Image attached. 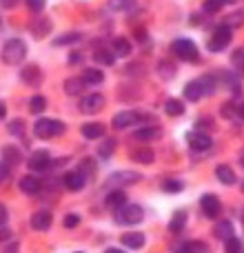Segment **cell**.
<instances>
[{"mask_svg": "<svg viewBox=\"0 0 244 253\" xmlns=\"http://www.w3.org/2000/svg\"><path fill=\"white\" fill-rule=\"evenodd\" d=\"M7 173H9L7 165H4V162H0V182H4V178H7Z\"/></svg>", "mask_w": 244, "mask_h": 253, "instance_id": "46", "label": "cell"}, {"mask_svg": "<svg viewBox=\"0 0 244 253\" xmlns=\"http://www.w3.org/2000/svg\"><path fill=\"white\" fill-rule=\"evenodd\" d=\"M82 135L87 140H98V138H105V125L100 123H89L82 126Z\"/></svg>", "mask_w": 244, "mask_h": 253, "instance_id": "19", "label": "cell"}, {"mask_svg": "<svg viewBox=\"0 0 244 253\" xmlns=\"http://www.w3.org/2000/svg\"><path fill=\"white\" fill-rule=\"evenodd\" d=\"M111 47H114V53H116V56H122V58H124V56H129V53H131V42H129L126 38H116L114 42H111Z\"/></svg>", "mask_w": 244, "mask_h": 253, "instance_id": "28", "label": "cell"}, {"mask_svg": "<svg viewBox=\"0 0 244 253\" xmlns=\"http://www.w3.org/2000/svg\"><path fill=\"white\" fill-rule=\"evenodd\" d=\"M4 253H18V245H9V247H7V251H4Z\"/></svg>", "mask_w": 244, "mask_h": 253, "instance_id": "51", "label": "cell"}, {"mask_svg": "<svg viewBox=\"0 0 244 253\" xmlns=\"http://www.w3.org/2000/svg\"><path fill=\"white\" fill-rule=\"evenodd\" d=\"M82 80H84V84H100L102 80H105V74H102L100 69H87Z\"/></svg>", "mask_w": 244, "mask_h": 253, "instance_id": "29", "label": "cell"}, {"mask_svg": "<svg viewBox=\"0 0 244 253\" xmlns=\"http://www.w3.org/2000/svg\"><path fill=\"white\" fill-rule=\"evenodd\" d=\"M240 162H242V165H244V153H242V158H240Z\"/></svg>", "mask_w": 244, "mask_h": 253, "instance_id": "55", "label": "cell"}, {"mask_svg": "<svg viewBox=\"0 0 244 253\" xmlns=\"http://www.w3.org/2000/svg\"><path fill=\"white\" fill-rule=\"evenodd\" d=\"M184 224H187V213H184V211H178V213L173 215V218H171V224H169V229L171 231H182L184 229Z\"/></svg>", "mask_w": 244, "mask_h": 253, "instance_id": "32", "label": "cell"}, {"mask_svg": "<svg viewBox=\"0 0 244 253\" xmlns=\"http://www.w3.org/2000/svg\"><path fill=\"white\" fill-rule=\"evenodd\" d=\"M109 7L114 11H129L135 7V0H109Z\"/></svg>", "mask_w": 244, "mask_h": 253, "instance_id": "34", "label": "cell"}, {"mask_svg": "<svg viewBox=\"0 0 244 253\" xmlns=\"http://www.w3.org/2000/svg\"><path fill=\"white\" fill-rule=\"evenodd\" d=\"M189 144L193 151H206L211 147V138L206 133H191L189 135Z\"/></svg>", "mask_w": 244, "mask_h": 253, "instance_id": "17", "label": "cell"}, {"mask_svg": "<svg viewBox=\"0 0 244 253\" xmlns=\"http://www.w3.org/2000/svg\"><path fill=\"white\" fill-rule=\"evenodd\" d=\"M105 253H124V251H120V249H107Z\"/></svg>", "mask_w": 244, "mask_h": 253, "instance_id": "53", "label": "cell"}, {"mask_svg": "<svg viewBox=\"0 0 244 253\" xmlns=\"http://www.w3.org/2000/svg\"><path fill=\"white\" fill-rule=\"evenodd\" d=\"M49 227H51V213H49V211H36V213L31 215V229H36V231H47Z\"/></svg>", "mask_w": 244, "mask_h": 253, "instance_id": "13", "label": "cell"}, {"mask_svg": "<svg viewBox=\"0 0 244 253\" xmlns=\"http://www.w3.org/2000/svg\"><path fill=\"white\" fill-rule=\"evenodd\" d=\"M18 4V0H0V7H4V9H13Z\"/></svg>", "mask_w": 244, "mask_h": 253, "instance_id": "45", "label": "cell"}, {"mask_svg": "<svg viewBox=\"0 0 244 253\" xmlns=\"http://www.w3.org/2000/svg\"><path fill=\"white\" fill-rule=\"evenodd\" d=\"M182 187H184V184L180 182V180H166L162 189H164L166 193H180V191H182Z\"/></svg>", "mask_w": 244, "mask_h": 253, "instance_id": "39", "label": "cell"}, {"mask_svg": "<svg viewBox=\"0 0 244 253\" xmlns=\"http://www.w3.org/2000/svg\"><path fill=\"white\" fill-rule=\"evenodd\" d=\"M27 7H29V11L40 13L44 9V0H27Z\"/></svg>", "mask_w": 244, "mask_h": 253, "instance_id": "41", "label": "cell"}, {"mask_svg": "<svg viewBox=\"0 0 244 253\" xmlns=\"http://www.w3.org/2000/svg\"><path fill=\"white\" fill-rule=\"evenodd\" d=\"M2 158H4V165H20L22 153H20V149L7 144V147H2Z\"/></svg>", "mask_w": 244, "mask_h": 253, "instance_id": "25", "label": "cell"}, {"mask_svg": "<svg viewBox=\"0 0 244 253\" xmlns=\"http://www.w3.org/2000/svg\"><path fill=\"white\" fill-rule=\"evenodd\" d=\"M178 253H209V247L200 240H193V242H187L178 249Z\"/></svg>", "mask_w": 244, "mask_h": 253, "instance_id": "27", "label": "cell"}, {"mask_svg": "<svg viewBox=\"0 0 244 253\" xmlns=\"http://www.w3.org/2000/svg\"><path fill=\"white\" fill-rule=\"evenodd\" d=\"M7 116V107H4V102H0V120Z\"/></svg>", "mask_w": 244, "mask_h": 253, "instance_id": "49", "label": "cell"}, {"mask_svg": "<svg viewBox=\"0 0 244 253\" xmlns=\"http://www.w3.org/2000/svg\"><path fill=\"white\" fill-rule=\"evenodd\" d=\"M242 71H244V65H242Z\"/></svg>", "mask_w": 244, "mask_h": 253, "instance_id": "58", "label": "cell"}, {"mask_svg": "<svg viewBox=\"0 0 244 253\" xmlns=\"http://www.w3.org/2000/svg\"><path fill=\"white\" fill-rule=\"evenodd\" d=\"M51 167V156L47 151H36L29 158V169L31 171H47Z\"/></svg>", "mask_w": 244, "mask_h": 253, "instance_id": "11", "label": "cell"}, {"mask_svg": "<svg viewBox=\"0 0 244 253\" xmlns=\"http://www.w3.org/2000/svg\"><path fill=\"white\" fill-rule=\"evenodd\" d=\"M224 2H236V0H222V4H224Z\"/></svg>", "mask_w": 244, "mask_h": 253, "instance_id": "54", "label": "cell"}, {"mask_svg": "<svg viewBox=\"0 0 244 253\" xmlns=\"http://www.w3.org/2000/svg\"><path fill=\"white\" fill-rule=\"evenodd\" d=\"M9 238H11V231H7V229H0V242L9 240Z\"/></svg>", "mask_w": 244, "mask_h": 253, "instance_id": "48", "label": "cell"}, {"mask_svg": "<svg viewBox=\"0 0 244 253\" xmlns=\"http://www.w3.org/2000/svg\"><path fill=\"white\" fill-rule=\"evenodd\" d=\"M171 51L180 58V60L187 62H200V53H198V47L191 42L189 38H178L173 44H171Z\"/></svg>", "mask_w": 244, "mask_h": 253, "instance_id": "4", "label": "cell"}, {"mask_svg": "<svg viewBox=\"0 0 244 253\" xmlns=\"http://www.w3.org/2000/svg\"><path fill=\"white\" fill-rule=\"evenodd\" d=\"M242 191H244V184H242Z\"/></svg>", "mask_w": 244, "mask_h": 253, "instance_id": "56", "label": "cell"}, {"mask_svg": "<svg viewBox=\"0 0 244 253\" xmlns=\"http://www.w3.org/2000/svg\"><path fill=\"white\" fill-rule=\"evenodd\" d=\"M78 222H80L78 215H67V218H65V227H67V229H74Z\"/></svg>", "mask_w": 244, "mask_h": 253, "instance_id": "44", "label": "cell"}, {"mask_svg": "<svg viewBox=\"0 0 244 253\" xmlns=\"http://www.w3.org/2000/svg\"><path fill=\"white\" fill-rule=\"evenodd\" d=\"M213 89H215V80L211 78V76H202V78H198V80H191V83L184 87V98L191 102H198L202 96L213 93Z\"/></svg>", "mask_w": 244, "mask_h": 253, "instance_id": "1", "label": "cell"}, {"mask_svg": "<svg viewBox=\"0 0 244 253\" xmlns=\"http://www.w3.org/2000/svg\"><path fill=\"white\" fill-rule=\"evenodd\" d=\"M140 118H142V116H140L138 111H120L114 118V126L116 129H126V126L140 123Z\"/></svg>", "mask_w": 244, "mask_h": 253, "instance_id": "12", "label": "cell"}, {"mask_svg": "<svg viewBox=\"0 0 244 253\" xmlns=\"http://www.w3.org/2000/svg\"><path fill=\"white\" fill-rule=\"evenodd\" d=\"M140 182V173H133V171H120V173H114L109 180H107V187H116L122 189L126 184H135Z\"/></svg>", "mask_w": 244, "mask_h": 253, "instance_id": "8", "label": "cell"}, {"mask_svg": "<svg viewBox=\"0 0 244 253\" xmlns=\"http://www.w3.org/2000/svg\"><path fill=\"white\" fill-rule=\"evenodd\" d=\"M44 107H47V100H44L42 96H34V98H31V105H29L31 114H42Z\"/></svg>", "mask_w": 244, "mask_h": 253, "instance_id": "35", "label": "cell"}, {"mask_svg": "<svg viewBox=\"0 0 244 253\" xmlns=\"http://www.w3.org/2000/svg\"><path fill=\"white\" fill-rule=\"evenodd\" d=\"M93 58H96L98 65H105V67H111L116 62V53L109 51V49H105V47H98L96 53H93Z\"/></svg>", "mask_w": 244, "mask_h": 253, "instance_id": "24", "label": "cell"}, {"mask_svg": "<svg viewBox=\"0 0 244 253\" xmlns=\"http://www.w3.org/2000/svg\"><path fill=\"white\" fill-rule=\"evenodd\" d=\"M122 245H126L129 249H142L144 247V236L138 231H131V233H122Z\"/></svg>", "mask_w": 244, "mask_h": 253, "instance_id": "18", "label": "cell"}, {"mask_svg": "<svg viewBox=\"0 0 244 253\" xmlns=\"http://www.w3.org/2000/svg\"><path fill=\"white\" fill-rule=\"evenodd\" d=\"M133 160L142 162V165H151L153 162V151L151 149H138V151H133Z\"/></svg>", "mask_w": 244, "mask_h": 253, "instance_id": "33", "label": "cell"}, {"mask_svg": "<svg viewBox=\"0 0 244 253\" xmlns=\"http://www.w3.org/2000/svg\"><path fill=\"white\" fill-rule=\"evenodd\" d=\"M142 218H144V211L138 205H122L120 209H116V215H114V220L118 224H138Z\"/></svg>", "mask_w": 244, "mask_h": 253, "instance_id": "5", "label": "cell"}, {"mask_svg": "<svg viewBox=\"0 0 244 253\" xmlns=\"http://www.w3.org/2000/svg\"><path fill=\"white\" fill-rule=\"evenodd\" d=\"M200 207H202V213L209 215V218H218L220 211H222V205H220L218 196H211V193L209 196H202Z\"/></svg>", "mask_w": 244, "mask_h": 253, "instance_id": "9", "label": "cell"}, {"mask_svg": "<svg viewBox=\"0 0 244 253\" xmlns=\"http://www.w3.org/2000/svg\"><path fill=\"white\" fill-rule=\"evenodd\" d=\"M84 173L82 171H69V173L65 175V187L69 189V191H80V189L84 187Z\"/></svg>", "mask_w": 244, "mask_h": 253, "instance_id": "14", "label": "cell"}, {"mask_svg": "<svg viewBox=\"0 0 244 253\" xmlns=\"http://www.w3.org/2000/svg\"><path fill=\"white\" fill-rule=\"evenodd\" d=\"M229 42H231V29H229V25H220L215 34L209 38L206 47H209V51H222L229 47Z\"/></svg>", "mask_w": 244, "mask_h": 253, "instance_id": "6", "label": "cell"}, {"mask_svg": "<svg viewBox=\"0 0 244 253\" xmlns=\"http://www.w3.org/2000/svg\"><path fill=\"white\" fill-rule=\"evenodd\" d=\"M69 62H71V65H76V62H80V53H74V56L69 58Z\"/></svg>", "mask_w": 244, "mask_h": 253, "instance_id": "50", "label": "cell"}, {"mask_svg": "<svg viewBox=\"0 0 244 253\" xmlns=\"http://www.w3.org/2000/svg\"><path fill=\"white\" fill-rule=\"evenodd\" d=\"M34 133L42 140L49 138H58V135L65 133V125L60 120H51V118H40L38 123L34 125Z\"/></svg>", "mask_w": 244, "mask_h": 253, "instance_id": "3", "label": "cell"}, {"mask_svg": "<svg viewBox=\"0 0 244 253\" xmlns=\"http://www.w3.org/2000/svg\"><path fill=\"white\" fill-rule=\"evenodd\" d=\"M27 56V44L22 40L13 38V40H7L2 47V62L4 65H18L22 62Z\"/></svg>", "mask_w": 244, "mask_h": 253, "instance_id": "2", "label": "cell"}, {"mask_svg": "<svg viewBox=\"0 0 244 253\" xmlns=\"http://www.w3.org/2000/svg\"><path fill=\"white\" fill-rule=\"evenodd\" d=\"M49 31H51V20H49V18H36V20L31 22V34H34V38H44Z\"/></svg>", "mask_w": 244, "mask_h": 253, "instance_id": "15", "label": "cell"}, {"mask_svg": "<svg viewBox=\"0 0 244 253\" xmlns=\"http://www.w3.org/2000/svg\"><path fill=\"white\" fill-rule=\"evenodd\" d=\"M227 253H240V240L238 238H229L227 240Z\"/></svg>", "mask_w": 244, "mask_h": 253, "instance_id": "42", "label": "cell"}, {"mask_svg": "<svg viewBox=\"0 0 244 253\" xmlns=\"http://www.w3.org/2000/svg\"><path fill=\"white\" fill-rule=\"evenodd\" d=\"M215 175H218V180L222 184H236V173H233V169L229 165H218V169H215Z\"/></svg>", "mask_w": 244, "mask_h": 253, "instance_id": "22", "label": "cell"}, {"mask_svg": "<svg viewBox=\"0 0 244 253\" xmlns=\"http://www.w3.org/2000/svg\"><path fill=\"white\" fill-rule=\"evenodd\" d=\"M124 202H126V196H124V191H122V189H114V191L105 198V205L111 207V209H120Z\"/></svg>", "mask_w": 244, "mask_h": 253, "instance_id": "23", "label": "cell"}, {"mask_svg": "<svg viewBox=\"0 0 244 253\" xmlns=\"http://www.w3.org/2000/svg\"><path fill=\"white\" fill-rule=\"evenodd\" d=\"M40 189H42V184L34 175H27V178L20 180V191L27 193V196H36V193H40Z\"/></svg>", "mask_w": 244, "mask_h": 253, "instance_id": "16", "label": "cell"}, {"mask_svg": "<svg viewBox=\"0 0 244 253\" xmlns=\"http://www.w3.org/2000/svg\"><path fill=\"white\" fill-rule=\"evenodd\" d=\"M20 78L25 84H31V87H38L42 83V69L38 65H27L25 69L20 71Z\"/></svg>", "mask_w": 244, "mask_h": 253, "instance_id": "10", "label": "cell"}, {"mask_svg": "<svg viewBox=\"0 0 244 253\" xmlns=\"http://www.w3.org/2000/svg\"><path fill=\"white\" fill-rule=\"evenodd\" d=\"M164 111H166L169 116H182V114H184V102H182V100H175V98H171V100H166Z\"/></svg>", "mask_w": 244, "mask_h": 253, "instance_id": "30", "label": "cell"}, {"mask_svg": "<svg viewBox=\"0 0 244 253\" xmlns=\"http://www.w3.org/2000/svg\"><path fill=\"white\" fill-rule=\"evenodd\" d=\"M204 11L206 13H218L220 11V7H222V0H204Z\"/></svg>", "mask_w": 244, "mask_h": 253, "instance_id": "40", "label": "cell"}, {"mask_svg": "<svg viewBox=\"0 0 244 253\" xmlns=\"http://www.w3.org/2000/svg\"><path fill=\"white\" fill-rule=\"evenodd\" d=\"M158 71H160V76H162V78H166V80H169V78H173V76H175V65H171V62H160V65H158Z\"/></svg>", "mask_w": 244, "mask_h": 253, "instance_id": "36", "label": "cell"}, {"mask_svg": "<svg viewBox=\"0 0 244 253\" xmlns=\"http://www.w3.org/2000/svg\"><path fill=\"white\" fill-rule=\"evenodd\" d=\"M242 222H244V215H242Z\"/></svg>", "mask_w": 244, "mask_h": 253, "instance_id": "57", "label": "cell"}, {"mask_svg": "<svg viewBox=\"0 0 244 253\" xmlns=\"http://www.w3.org/2000/svg\"><path fill=\"white\" fill-rule=\"evenodd\" d=\"M213 233H215V238H220V240L227 242L229 238H233V224L229 222V220H222V222L213 229Z\"/></svg>", "mask_w": 244, "mask_h": 253, "instance_id": "26", "label": "cell"}, {"mask_svg": "<svg viewBox=\"0 0 244 253\" xmlns=\"http://www.w3.org/2000/svg\"><path fill=\"white\" fill-rule=\"evenodd\" d=\"M84 80L82 78H67L65 80V91H67V96H80V93L84 91Z\"/></svg>", "mask_w": 244, "mask_h": 253, "instance_id": "21", "label": "cell"}, {"mask_svg": "<svg viewBox=\"0 0 244 253\" xmlns=\"http://www.w3.org/2000/svg\"><path fill=\"white\" fill-rule=\"evenodd\" d=\"M238 116H240V118L244 120V102H242V105H240V107H238Z\"/></svg>", "mask_w": 244, "mask_h": 253, "instance_id": "52", "label": "cell"}, {"mask_svg": "<svg viewBox=\"0 0 244 253\" xmlns=\"http://www.w3.org/2000/svg\"><path fill=\"white\" fill-rule=\"evenodd\" d=\"M105 107V96L102 93H89L80 100V111L82 114H98Z\"/></svg>", "mask_w": 244, "mask_h": 253, "instance_id": "7", "label": "cell"}, {"mask_svg": "<svg viewBox=\"0 0 244 253\" xmlns=\"http://www.w3.org/2000/svg\"><path fill=\"white\" fill-rule=\"evenodd\" d=\"M114 147H116V142H114V140H111V138H107L105 142L100 144V149H98V153H100L102 158H109L111 153H114Z\"/></svg>", "mask_w": 244, "mask_h": 253, "instance_id": "38", "label": "cell"}, {"mask_svg": "<svg viewBox=\"0 0 244 253\" xmlns=\"http://www.w3.org/2000/svg\"><path fill=\"white\" fill-rule=\"evenodd\" d=\"M222 116H224V118H233V116H236V107H233V102L222 105Z\"/></svg>", "mask_w": 244, "mask_h": 253, "instance_id": "43", "label": "cell"}, {"mask_svg": "<svg viewBox=\"0 0 244 253\" xmlns=\"http://www.w3.org/2000/svg\"><path fill=\"white\" fill-rule=\"evenodd\" d=\"M84 36L82 34H78V31H74V34H62V36H58L56 38V44L58 47H62V44H74V42H80Z\"/></svg>", "mask_w": 244, "mask_h": 253, "instance_id": "31", "label": "cell"}, {"mask_svg": "<svg viewBox=\"0 0 244 253\" xmlns=\"http://www.w3.org/2000/svg\"><path fill=\"white\" fill-rule=\"evenodd\" d=\"M7 222V209H4V205H0V227Z\"/></svg>", "mask_w": 244, "mask_h": 253, "instance_id": "47", "label": "cell"}, {"mask_svg": "<svg viewBox=\"0 0 244 253\" xmlns=\"http://www.w3.org/2000/svg\"><path fill=\"white\" fill-rule=\"evenodd\" d=\"M7 129L11 135H18V138H20V135L25 133V120H13V123H9Z\"/></svg>", "mask_w": 244, "mask_h": 253, "instance_id": "37", "label": "cell"}, {"mask_svg": "<svg viewBox=\"0 0 244 253\" xmlns=\"http://www.w3.org/2000/svg\"><path fill=\"white\" fill-rule=\"evenodd\" d=\"M162 135V129L160 126H142V129L135 131L133 138L135 140H142V142H147V140H156Z\"/></svg>", "mask_w": 244, "mask_h": 253, "instance_id": "20", "label": "cell"}]
</instances>
